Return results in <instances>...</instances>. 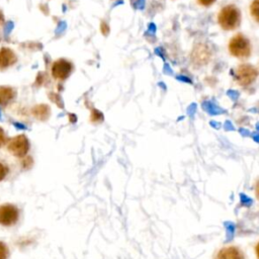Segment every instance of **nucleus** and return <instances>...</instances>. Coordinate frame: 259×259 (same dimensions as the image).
<instances>
[{
    "label": "nucleus",
    "instance_id": "f257e3e1",
    "mask_svg": "<svg viewBox=\"0 0 259 259\" xmlns=\"http://www.w3.org/2000/svg\"><path fill=\"white\" fill-rule=\"evenodd\" d=\"M218 22L225 30H234L239 27L241 23V13L237 6H224L218 14Z\"/></svg>",
    "mask_w": 259,
    "mask_h": 259
},
{
    "label": "nucleus",
    "instance_id": "f3484780",
    "mask_svg": "<svg viewBox=\"0 0 259 259\" xmlns=\"http://www.w3.org/2000/svg\"><path fill=\"white\" fill-rule=\"evenodd\" d=\"M197 2L201 5V6H204V7H208L210 5H212L215 0H197Z\"/></svg>",
    "mask_w": 259,
    "mask_h": 259
},
{
    "label": "nucleus",
    "instance_id": "f03ea898",
    "mask_svg": "<svg viewBox=\"0 0 259 259\" xmlns=\"http://www.w3.org/2000/svg\"><path fill=\"white\" fill-rule=\"evenodd\" d=\"M229 51L238 59H247L251 55V44L243 34H236L229 42Z\"/></svg>",
    "mask_w": 259,
    "mask_h": 259
},
{
    "label": "nucleus",
    "instance_id": "423d86ee",
    "mask_svg": "<svg viewBox=\"0 0 259 259\" xmlns=\"http://www.w3.org/2000/svg\"><path fill=\"white\" fill-rule=\"evenodd\" d=\"M19 209L12 203L0 205V225L4 227L14 226L19 220Z\"/></svg>",
    "mask_w": 259,
    "mask_h": 259
},
{
    "label": "nucleus",
    "instance_id": "6e6552de",
    "mask_svg": "<svg viewBox=\"0 0 259 259\" xmlns=\"http://www.w3.org/2000/svg\"><path fill=\"white\" fill-rule=\"evenodd\" d=\"M214 259H245V255L239 247L227 246L218 251Z\"/></svg>",
    "mask_w": 259,
    "mask_h": 259
},
{
    "label": "nucleus",
    "instance_id": "f8f14e48",
    "mask_svg": "<svg viewBox=\"0 0 259 259\" xmlns=\"http://www.w3.org/2000/svg\"><path fill=\"white\" fill-rule=\"evenodd\" d=\"M250 13L252 17L259 22V0H254L250 5Z\"/></svg>",
    "mask_w": 259,
    "mask_h": 259
},
{
    "label": "nucleus",
    "instance_id": "39448f33",
    "mask_svg": "<svg viewBox=\"0 0 259 259\" xmlns=\"http://www.w3.org/2000/svg\"><path fill=\"white\" fill-rule=\"evenodd\" d=\"M73 69V64L69 60L60 58L53 62L51 67V74L55 80L64 81L70 77Z\"/></svg>",
    "mask_w": 259,
    "mask_h": 259
},
{
    "label": "nucleus",
    "instance_id": "20e7f679",
    "mask_svg": "<svg viewBox=\"0 0 259 259\" xmlns=\"http://www.w3.org/2000/svg\"><path fill=\"white\" fill-rule=\"evenodd\" d=\"M258 76V71L255 67L249 64H241L237 67L235 72V79L241 86H248L252 84Z\"/></svg>",
    "mask_w": 259,
    "mask_h": 259
},
{
    "label": "nucleus",
    "instance_id": "7ed1b4c3",
    "mask_svg": "<svg viewBox=\"0 0 259 259\" xmlns=\"http://www.w3.org/2000/svg\"><path fill=\"white\" fill-rule=\"evenodd\" d=\"M29 149H30V143L28 138L24 134L17 135L12 139L8 140L7 150L11 155L17 158L25 157Z\"/></svg>",
    "mask_w": 259,
    "mask_h": 259
},
{
    "label": "nucleus",
    "instance_id": "2eb2a0df",
    "mask_svg": "<svg viewBox=\"0 0 259 259\" xmlns=\"http://www.w3.org/2000/svg\"><path fill=\"white\" fill-rule=\"evenodd\" d=\"M9 173V167L6 164L0 162V182L3 181Z\"/></svg>",
    "mask_w": 259,
    "mask_h": 259
},
{
    "label": "nucleus",
    "instance_id": "a211bd4d",
    "mask_svg": "<svg viewBox=\"0 0 259 259\" xmlns=\"http://www.w3.org/2000/svg\"><path fill=\"white\" fill-rule=\"evenodd\" d=\"M255 194H256V197L259 200V180H257V182L255 184Z\"/></svg>",
    "mask_w": 259,
    "mask_h": 259
},
{
    "label": "nucleus",
    "instance_id": "ddd939ff",
    "mask_svg": "<svg viewBox=\"0 0 259 259\" xmlns=\"http://www.w3.org/2000/svg\"><path fill=\"white\" fill-rule=\"evenodd\" d=\"M102 119H103V115H102V113L100 111H98L95 108L91 109V121L92 122L97 123V122L102 121Z\"/></svg>",
    "mask_w": 259,
    "mask_h": 259
},
{
    "label": "nucleus",
    "instance_id": "0eeeda50",
    "mask_svg": "<svg viewBox=\"0 0 259 259\" xmlns=\"http://www.w3.org/2000/svg\"><path fill=\"white\" fill-rule=\"evenodd\" d=\"M17 62V56L10 48L2 47L0 48V71H4Z\"/></svg>",
    "mask_w": 259,
    "mask_h": 259
},
{
    "label": "nucleus",
    "instance_id": "aec40b11",
    "mask_svg": "<svg viewBox=\"0 0 259 259\" xmlns=\"http://www.w3.org/2000/svg\"><path fill=\"white\" fill-rule=\"evenodd\" d=\"M3 21H4V17H3V15H2L1 11H0V25L3 23Z\"/></svg>",
    "mask_w": 259,
    "mask_h": 259
},
{
    "label": "nucleus",
    "instance_id": "1a4fd4ad",
    "mask_svg": "<svg viewBox=\"0 0 259 259\" xmlns=\"http://www.w3.org/2000/svg\"><path fill=\"white\" fill-rule=\"evenodd\" d=\"M16 90L11 86H0V106H6L16 98Z\"/></svg>",
    "mask_w": 259,
    "mask_h": 259
},
{
    "label": "nucleus",
    "instance_id": "6ab92c4d",
    "mask_svg": "<svg viewBox=\"0 0 259 259\" xmlns=\"http://www.w3.org/2000/svg\"><path fill=\"white\" fill-rule=\"evenodd\" d=\"M255 254H256L257 259H259V241H258L257 244L255 245Z\"/></svg>",
    "mask_w": 259,
    "mask_h": 259
},
{
    "label": "nucleus",
    "instance_id": "9b49d317",
    "mask_svg": "<svg viewBox=\"0 0 259 259\" xmlns=\"http://www.w3.org/2000/svg\"><path fill=\"white\" fill-rule=\"evenodd\" d=\"M50 107L47 104H38L32 108V114L35 118L45 120L50 116Z\"/></svg>",
    "mask_w": 259,
    "mask_h": 259
},
{
    "label": "nucleus",
    "instance_id": "9d476101",
    "mask_svg": "<svg viewBox=\"0 0 259 259\" xmlns=\"http://www.w3.org/2000/svg\"><path fill=\"white\" fill-rule=\"evenodd\" d=\"M191 59H192L193 63L195 62L199 65L205 64L209 59V55L207 53L206 48H204L203 45H199L198 47H196L195 50H193V54H192Z\"/></svg>",
    "mask_w": 259,
    "mask_h": 259
},
{
    "label": "nucleus",
    "instance_id": "dca6fc26",
    "mask_svg": "<svg viewBox=\"0 0 259 259\" xmlns=\"http://www.w3.org/2000/svg\"><path fill=\"white\" fill-rule=\"evenodd\" d=\"M8 143V137L5 133V131L3 130V127L0 126V148L3 147L4 145H6Z\"/></svg>",
    "mask_w": 259,
    "mask_h": 259
},
{
    "label": "nucleus",
    "instance_id": "4468645a",
    "mask_svg": "<svg viewBox=\"0 0 259 259\" xmlns=\"http://www.w3.org/2000/svg\"><path fill=\"white\" fill-rule=\"evenodd\" d=\"M8 255H9V249L7 245L4 242L0 241V259H6Z\"/></svg>",
    "mask_w": 259,
    "mask_h": 259
}]
</instances>
